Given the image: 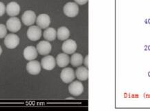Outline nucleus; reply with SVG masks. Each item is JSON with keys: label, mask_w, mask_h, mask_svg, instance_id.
I'll use <instances>...</instances> for the list:
<instances>
[{"label": "nucleus", "mask_w": 150, "mask_h": 111, "mask_svg": "<svg viewBox=\"0 0 150 111\" xmlns=\"http://www.w3.org/2000/svg\"><path fill=\"white\" fill-rule=\"evenodd\" d=\"M27 37L30 40L35 41L42 37V30L38 26H31L27 30Z\"/></svg>", "instance_id": "obj_6"}, {"label": "nucleus", "mask_w": 150, "mask_h": 111, "mask_svg": "<svg viewBox=\"0 0 150 111\" xmlns=\"http://www.w3.org/2000/svg\"><path fill=\"white\" fill-rule=\"evenodd\" d=\"M88 59H89V56H88V55H86L85 58H84V65H85L86 67L89 66V63H88Z\"/></svg>", "instance_id": "obj_23"}, {"label": "nucleus", "mask_w": 150, "mask_h": 111, "mask_svg": "<svg viewBox=\"0 0 150 111\" xmlns=\"http://www.w3.org/2000/svg\"><path fill=\"white\" fill-rule=\"evenodd\" d=\"M36 24L40 28L46 29L51 24V18L47 14H40L36 19Z\"/></svg>", "instance_id": "obj_14"}, {"label": "nucleus", "mask_w": 150, "mask_h": 111, "mask_svg": "<svg viewBox=\"0 0 150 111\" xmlns=\"http://www.w3.org/2000/svg\"><path fill=\"white\" fill-rule=\"evenodd\" d=\"M36 19H37V17H36L35 13L30 10L25 11L22 16V22L24 25L28 26H32L36 21Z\"/></svg>", "instance_id": "obj_10"}, {"label": "nucleus", "mask_w": 150, "mask_h": 111, "mask_svg": "<svg viewBox=\"0 0 150 111\" xmlns=\"http://www.w3.org/2000/svg\"><path fill=\"white\" fill-rule=\"evenodd\" d=\"M62 49L63 52L67 55L74 54L77 50L76 42L73 39L65 40L64 43L62 44Z\"/></svg>", "instance_id": "obj_7"}, {"label": "nucleus", "mask_w": 150, "mask_h": 111, "mask_svg": "<svg viewBox=\"0 0 150 111\" xmlns=\"http://www.w3.org/2000/svg\"><path fill=\"white\" fill-rule=\"evenodd\" d=\"M6 7L4 4L0 1V17L3 16L4 15V13H6Z\"/></svg>", "instance_id": "obj_21"}, {"label": "nucleus", "mask_w": 150, "mask_h": 111, "mask_svg": "<svg viewBox=\"0 0 150 111\" xmlns=\"http://www.w3.org/2000/svg\"><path fill=\"white\" fill-rule=\"evenodd\" d=\"M7 29L11 32H17L22 28L20 20L17 18L11 17L6 22Z\"/></svg>", "instance_id": "obj_5"}, {"label": "nucleus", "mask_w": 150, "mask_h": 111, "mask_svg": "<svg viewBox=\"0 0 150 111\" xmlns=\"http://www.w3.org/2000/svg\"><path fill=\"white\" fill-rule=\"evenodd\" d=\"M84 91V86L79 81H72L69 86V92L73 96H80Z\"/></svg>", "instance_id": "obj_4"}, {"label": "nucleus", "mask_w": 150, "mask_h": 111, "mask_svg": "<svg viewBox=\"0 0 150 111\" xmlns=\"http://www.w3.org/2000/svg\"><path fill=\"white\" fill-rule=\"evenodd\" d=\"M56 63L59 68H64L70 63V58L66 53H59L56 57Z\"/></svg>", "instance_id": "obj_15"}, {"label": "nucleus", "mask_w": 150, "mask_h": 111, "mask_svg": "<svg viewBox=\"0 0 150 111\" xmlns=\"http://www.w3.org/2000/svg\"><path fill=\"white\" fill-rule=\"evenodd\" d=\"M75 72L76 77L80 81H86L89 78V70L86 67H78Z\"/></svg>", "instance_id": "obj_16"}, {"label": "nucleus", "mask_w": 150, "mask_h": 111, "mask_svg": "<svg viewBox=\"0 0 150 111\" xmlns=\"http://www.w3.org/2000/svg\"><path fill=\"white\" fill-rule=\"evenodd\" d=\"M74 1L79 5H84L88 2V0H74Z\"/></svg>", "instance_id": "obj_22"}, {"label": "nucleus", "mask_w": 150, "mask_h": 111, "mask_svg": "<svg viewBox=\"0 0 150 111\" xmlns=\"http://www.w3.org/2000/svg\"><path fill=\"white\" fill-rule=\"evenodd\" d=\"M60 78L65 84L71 83L76 78V72L71 68H64L61 71Z\"/></svg>", "instance_id": "obj_3"}, {"label": "nucleus", "mask_w": 150, "mask_h": 111, "mask_svg": "<svg viewBox=\"0 0 150 111\" xmlns=\"http://www.w3.org/2000/svg\"><path fill=\"white\" fill-rule=\"evenodd\" d=\"M20 37L15 34H8L4 38V45L9 49H14L20 44Z\"/></svg>", "instance_id": "obj_2"}, {"label": "nucleus", "mask_w": 150, "mask_h": 111, "mask_svg": "<svg viewBox=\"0 0 150 111\" xmlns=\"http://www.w3.org/2000/svg\"><path fill=\"white\" fill-rule=\"evenodd\" d=\"M42 67L45 70H51L55 67L56 65V59L51 55H48L42 59L41 60Z\"/></svg>", "instance_id": "obj_8"}, {"label": "nucleus", "mask_w": 150, "mask_h": 111, "mask_svg": "<svg viewBox=\"0 0 150 111\" xmlns=\"http://www.w3.org/2000/svg\"><path fill=\"white\" fill-rule=\"evenodd\" d=\"M63 11L64 15L69 18H75L79 13V6L76 3L68 2L64 5Z\"/></svg>", "instance_id": "obj_1"}, {"label": "nucleus", "mask_w": 150, "mask_h": 111, "mask_svg": "<svg viewBox=\"0 0 150 111\" xmlns=\"http://www.w3.org/2000/svg\"><path fill=\"white\" fill-rule=\"evenodd\" d=\"M70 62L74 67L80 66L83 64V57L80 53H74L71 57Z\"/></svg>", "instance_id": "obj_19"}, {"label": "nucleus", "mask_w": 150, "mask_h": 111, "mask_svg": "<svg viewBox=\"0 0 150 111\" xmlns=\"http://www.w3.org/2000/svg\"><path fill=\"white\" fill-rule=\"evenodd\" d=\"M44 38L49 41H53L57 37V31L53 28H47L43 32Z\"/></svg>", "instance_id": "obj_18"}, {"label": "nucleus", "mask_w": 150, "mask_h": 111, "mask_svg": "<svg viewBox=\"0 0 150 111\" xmlns=\"http://www.w3.org/2000/svg\"><path fill=\"white\" fill-rule=\"evenodd\" d=\"M20 6L15 1H11L8 4L6 8V13L10 17H15L20 14Z\"/></svg>", "instance_id": "obj_12"}, {"label": "nucleus", "mask_w": 150, "mask_h": 111, "mask_svg": "<svg viewBox=\"0 0 150 111\" xmlns=\"http://www.w3.org/2000/svg\"><path fill=\"white\" fill-rule=\"evenodd\" d=\"M42 65L38 61L32 60L26 64V70L28 72L33 75H36L41 72Z\"/></svg>", "instance_id": "obj_9"}, {"label": "nucleus", "mask_w": 150, "mask_h": 111, "mask_svg": "<svg viewBox=\"0 0 150 111\" xmlns=\"http://www.w3.org/2000/svg\"><path fill=\"white\" fill-rule=\"evenodd\" d=\"M7 35V27L4 24H0V39L5 37Z\"/></svg>", "instance_id": "obj_20"}, {"label": "nucleus", "mask_w": 150, "mask_h": 111, "mask_svg": "<svg viewBox=\"0 0 150 111\" xmlns=\"http://www.w3.org/2000/svg\"><path fill=\"white\" fill-rule=\"evenodd\" d=\"M70 37V31L65 26H62L59 28L57 31V37L58 38L60 41H65L68 39Z\"/></svg>", "instance_id": "obj_17"}, {"label": "nucleus", "mask_w": 150, "mask_h": 111, "mask_svg": "<svg viewBox=\"0 0 150 111\" xmlns=\"http://www.w3.org/2000/svg\"><path fill=\"white\" fill-rule=\"evenodd\" d=\"M1 53H2V48H1V46H0V56H1Z\"/></svg>", "instance_id": "obj_24"}, {"label": "nucleus", "mask_w": 150, "mask_h": 111, "mask_svg": "<svg viewBox=\"0 0 150 111\" xmlns=\"http://www.w3.org/2000/svg\"><path fill=\"white\" fill-rule=\"evenodd\" d=\"M36 48L39 54L47 55L51 52L52 46L49 41H41L38 44Z\"/></svg>", "instance_id": "obj_11"}, {"label": "nucleus", "mask_w": 150, "mask_h": 111, "mask_svg": "<svg viewBox=\"0 0 150 111\" xmlns=\"http://www.w3.org/2000/svg\"><path fill=\"white\" fill-rule=\"evenodd\" d=\"M38 51L36 48L32 46H29L26 47L24 50V58L28 61H32L35 60L38 57Z\"/></svg>", "instance_id": "obj_13"}]
</instances>
